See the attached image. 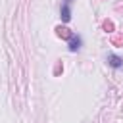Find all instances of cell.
<instances>
[{
    "label": "cell",
    "instance_id": "5b68a950",
    "mask_svg": "<svg viewBox=\"0 0 123 123\" xmlns=\"http://www.w3.org/2000/svg\"><path fill=\"white\" fill-rule=\"evenodd\" d=\"M63 4H69V6H71V4H73V0H63Z\"/></svg>",
    "mask_w": 123,
    "mask_h": 123
},
{
    "label": "cell",
    "instance_id": "277c9868",
    "mask_svg": "<svg viewBox=\"0 0 123 123\" xmlns=\"http://www.w3.org/2000/svg\"><path fill=\"white\" fill-rule=\"evenodd\" d=\"M56 31H58V35H60L62 38H65V40H67V38L71 37V33H73V31H69V29H65V27H58Z\"/></svg>",
    "mask_w": 123,
    "mask_h": 123
},
{
    "label": "cell",
    "instance_id": "6da1fadb",
    "mask_svg": "<svg viewBox=\"0 0 123 123\" xmlns=\"http://www.w3.org/2000/svg\"><path fill=\"white\" fill-rule=\"evenodd\" d=\"M81 44H83V38L77 33H71V37L67 38V50L69 52H79L81 50Z\"/></svg>",
    "mask_w": 123,
    "mask_h": 123
},
{
    "label": "cell",
    "instance_id": "3957f363",
    "mask_svg": "<svg viewBox=\"0 0 123 123\" xmlns=\"http://www.w3.org/2000/svg\"><path fill=\"white\" fill-rule=\"evenodd\" d=\"M60 19H62V23H69L71 21V6L69 4H62V8H60Z\"/></svg>",
    "mask_w": 123,
    "mask_h": 123
},
{
    "label": "cell",
    "instance_id": "7a4b0ae2",
    "mask_svg": "<svg viewBox=\"0 0 123 123\" xmlns=\"http://www.w3.org/2000/svg\"><path fill=\"white\" fill-rule=\"evenodd\" d=\"M106 62H108V65L111 67V69H123V58L121 56H117V54H108V58H106Z\"/></svg>",
    "mask_w": 123,
    "mask_h": 123
}]
</instances>
